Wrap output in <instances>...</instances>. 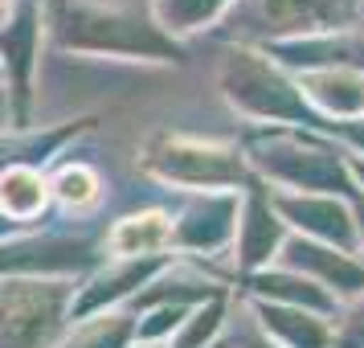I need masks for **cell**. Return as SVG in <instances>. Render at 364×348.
I'll use <instances>...</instances> for the list:
<instances>
[{"instance_id": "cell-1", "label": "cell", "mask_w": 364, "mask_h": 348, "mask_svg": "<svg viewBox=\"0 0 364 348\" xmlns=\"http://www.w3.org/2000/svg\"><path fill=\"white\" fill-rule=\"evenodd\" d=\"M50 25L62 46L127 58H181L176 41L132 0H53Z\"/></svg>"}, {"instance_id": "cell-2", "label": "cell", "mask_w": 364, "mask_h": 348, "mask_svg": "<svg viewBox=\"0 0 364 348\" xmlns=\"http://www.w3.org/2000/svg\"><path fill=\"white\" fill-rule=\"evenodd\" d=\"M254 164L262 168L270 181L287 184L295 193H323V197H348L356 201V184L348 172V160L331 144H319L303 132H274V135H258L254 144Z\"/></svg>"}, {"instance_id": "cell-3", "label": "cell", "mask_w": 364, "mask_h": 348, "mask_svg": "<svg viewBox=\"0 0 364 348\" xmlns=\"http://www.w3.org/2000/svg\"><path fill=\"white\" fill-rule=\"evenodd\" d=\"M221 86L237 111L254 119H274V123H311V127H328L315 115L299 83H291L274 62H266L258 53L233 50L221 66Z\"/></svg>"}, {"instance_id": "cell-4", "label": "cell", "mask_w": 364, "mask_h": 348, "mask_svg": "<svg viewBox=\"0 0 364 348\" xmlns=\"http://www.w3.org/2000/svg\"><path fill=\"white\" fill-rule=\"evenodd\" d=\"M66 303V283H4L0 287V348H46L53 332L62 328Z\"/></svg>"}, {"instance_id": "cell-5", "label": "cell", "mask_w": 364, "mask_h": 348, "mask_svg": "<svg viewBox=\"0 0 364 348\" xmlns=\"http://www.w3.org/2000/svg\"><path fill=\"white\" fill-rule=\"evenodd\" d=\"M237 17L274 41L344 33L360 21V0H237Z\"/></svg>"}, {"instance_id": "cell-6", "label": "cell", "mask_w": 364, "mask_h": 348, "mask_svg": "<svg viewBox=\"0 0 364 348\" xmlns=\"http://www.w3.org/2000/svg\"><path fill=\"white\" fill-rule=\"evenodd\" d=\"M148 168L160 181L188 184V189H233L246 184V160L237 148L221 144H200V139H164L148 152Z\"/></svg>"}, {"instance_id": "cell-7", "label": "cell", "mask_w": 364, "mask_h": 348, "mask_svg": "<svg viewBox=\"0 0 364 348\" xmlns=\"http://www.w3.org/2000/svg\"><path fill=\"white\" fill-rule=\"evenodd\" d=\"M266 197L282 221L303 230V238L356 254V221L340 197H323V193H266Z\"/></svg>"}, {"instance_id": "cell-8", "label": "cell", "mask_w": 364, "mask_h": 348, "mask_svg": "<svg viewBox=\"0 0 364 348\" xmlns=\"http://www.w3.org/2000/svg\"><path fill=\"white\" fill-rule=\"evenodd\" d=\"M279 254L287 270L319 283L328 295H364V263H356V254H344V250L311 242V238H287Z\"/></svg>"}, {"instance_id": "cell-9", "label": "cell", "mask_w": 364, "mask_h": 348, "mask_svg": "<svg viewBox=\"0 0 364 348\" xmlns=\"http://www.w3.org/2000/svg\"><path fill=\"white\" fill-rule=\"evenodd\" d=\"M299 90L323 123L364 119V70H307L299 78Z\"/></svg>"}, {"instance_id": "cell-10", "label": "cell", "mask_w": 364, "mask_h": 348, "mask_svg": "<svg viewBox=\"0 0 364 348\" xmlns=\"http://www.w3.org/2000/svg\"><path fill=\"white\" fill-rule=\"evenodd\" d=\"M237 213H242L237 209V197H230V193H209V197H200L172 226V242L193 246V250H217L221 242H230Z\"/></svg>"}, {"instance_id": "cell-11", "label": "cell", "mask_w": 364, "mask_h": 348, "mask_svg": "<svg viewBox=\"0 0 364 348\" xmlns=\"http://www.w3.org/2000/svg\"><path fill=\"white\" fill-rule=\"evenodd\" d=\"M242 230H237V254H242V266L254 270V266L270 263L282 250V221L279 213L270 209V197L254 184V197L246 201V209L237 213Z\"/></svg>"}, {"instance_id": "cell-12", "label": "cell", "mask_w": 364, "mask_h": 348, "mask_svg": "<svg viewBox=\"0 0 364 348\" xmlns=\"http://www.w3.org/2000/svg\"><path fill=\"white\" fill-rule=\"evenodd\" d=\"M107 246H111V254H119V258H156L160 250L172 246V221H168L160 209L132 213L111 230Z\"/></svg>"}, {"instance_id": "cell-13", "label": "cell", "mask_w": 364, "mask_h": 348, "mask_svg": "<svg viewBox=\"0 0 364 348\" xmlns=\"http://www.w3.org/2000/svg\"><path fill=\"white\" fill-rule=\"evenodd\" d=\"M258 315H262V328L282 348H331V328L323 324V315L282 307V303H258Z\"/></svg>"}, {"instance_id": "cell-14", "label": "cell", "mask_w": 364, "mask_h": 348, "mask_svg": "<svg viewBox=\"0 0 364 348\" xmlns=\"http://www.w3.org/2000/svg\"><path fill=\"white\" fill-rule=\"evenodd\" d=\"M254 287L262 291V295L279 299L282 307H299V312H311V315H323L328 320L336 312V295H328L319 283L303 279L295 270H266V275H254Z\"/></svg>"}, {"instance_id": "cell-15", "label": "cell", "mask_w": 364, "mask_h": 348, "mask_svg": "<svg viewBox=\"0 0 364 348\" xmlns=\"http://www.w3.org/2000/svg\"><path fill=\"white\" fill-rule=\"evenodd\" d=\"M46 197H50V189L41 181V172L25 164H13L9 172H0V213L4 217L29 221L46 209Z\"/></svg>"}, {"instance_id": "cell-16", "label": "cell", "mask_w": 364, "mask_h": 348, "mask_svg": "<svg viewBox=\"0 0 364 348\" xmlns=\"http://www.w3.org/2000/svg\"><path fill=\"white\" fill-rule=\"evenodd\" d=\"M230 0H156V21H160V29H200V25H209V21L225 9Z\"/></svg>"}, {"instance_id": "cell-17", "label": "cell", "mask_w": 364, "mask_h": 348, "mask_svg": "<svg viewBox=\"0 0 364 348\" xmlns=\"http://www.w3.org/2000/svg\"><path fill=\"white\" fill-rule=\"evenodd\" d=\"M127 336H132V320L111 312V315H99L95 324H82L62 348H123Z\"/></svg>"}, {"instance_id": "cell-18", "label": "cell", "mask_w": 364, "mask_h": 348, "mask_svg": "<svg viewBox=\"0 0 364 348\" xmlns=\"http://www.w3.org/2000/svg\"><path fill=\"white\" fill-rule=\"evenodd\" d=\"M53 193L66 201V205H74V209L95 205V201H99V176H95L86 164H70V168H62V172H58Z\"/></svg>"}, {"instance_id": "cell-19", "label": "cell", "mask_w": 364, "mask_h": 348, "mask_svg": "<svg viewBox=\"0 0 364 348\" xmlns=\"http://www.w3.org/2000/svg\"><path fill=\"white\" fill-rule=\"evenodd\" d=\"M331 348H364V295H356L340 324H331Z\"/></svg>"}, {"instance_id": "cell-20", "label": "cell", "mask_w": 364, "mask_h": 348, "mask_svg": "<svg viewBox=\"0 0 364 348\" xmlns=\"http://www.w3.org/2000/svg\"><path fill=\"white\" fill-rule=\"evenodd\" d=\"M217 324H221V303H209V307H200V312H193V320L184 324L181 340H176V348H200V340H209L217 332Z\"/></svg>"}, {"instance_id": "cell-21", "label": "cell", "mask_w": 364, "mask_h": 348, "mask_svg": "<svg viewBox=\"0 0 364 348\" xmlns=\"http://www.w3.org/2000/svg\"><path fill=\"white\" fill-rule=\"evenodd\" d=\"M331 132H340L344 139H352L356 148L364 152V119H348V123H328Z\"/></svg>"}, {"instance_id": "cell-22", "label": "cell", "mask_w": 364, "mask_h": 348, "mask_svg": "<svg viewBox=\"0 0 364 348\" xmlns=\"http://www.w3.org/2000/svg\"><path fill=\"white\" fill-rule=\"evenodd\" d=\"M352 221H356V250H364V197L352 201Z\"/></svg>"}, {"instance_id": "cell-23", "label": "cell", "mask_w": 364, "mask_h": 348, "mask_svg": "<svg viewBox=\"0 0 364 348\" xmlns=\"http://www.w3.org/2000/svg\"><path fill=\"white\" fill-rule=\"evenodd\" d=\"M348 172H352V184H360L356 193L364 197V156H348Z\"/></svg>"}, {"instance_id": "cell-24", "label": "cell", "mask_w": 364, "mask_h": 348, "mask_svg": "<svg viewBox=\"0 0 364 348\" xmlns=\"http://www.w3.org/2000/svg\"><path fill=\"white\" fill-rule=\"evenodd\" d=\"M242 348H274V344H270V340H262V336H246V340H242Z\"/></svg>"}, {"instance_id": "cell-25", "label": "cell", "mask_w": 364, "mask_h": 348, "mask_svg": "<svg viewBox=\"0 0 364 348\" xmlns=\"http://www.w3.org/2000/svg\"><path fill=\"white\" fill-rule=\"evenodd\" d=\"M9 17H13V0H0V29L9 25Z\"/></svg>"}, {"instance_id": "cell-26", "label": "cell", "mask_w": 364, "mask_h": 348, "mask_svg": "<svg viewBox=\"0 0 364 348\" xmlns=\"http://www.w3.org/2000/svg\"><path fill=\"white\" fill-rule=\"evenodd\" d=\"M4 111H9V99H4V90H0V123H4Z\"/></svg>"}, {"instance_id": "cell-27", "label": "cell", "mask_w": 364, "mask_h": 348, "mask_svg": "<svg viewBox=\"0 0 364 348\" xmlns=\"http://www.w3.org/2000/svg\"><path fill=\"white\" fill-rule=\"evenodd\" d=\"M360 17H364V0H360Z\"/></svg>"}]
</instances>
